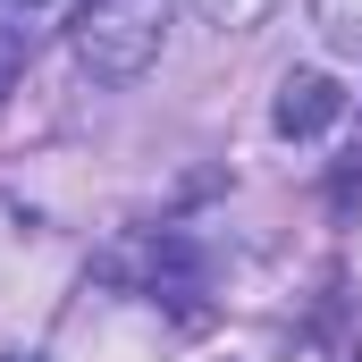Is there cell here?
Instances as JSON below:
<instances>
[{"label":"cell","mask_w":362,"mask_h":362,"mask_svg":"<svg viewBox=\"0 0 362 362\" xmlns=\"http://www.w3.org/2000/svg\"><path fill=\"white\" fill-rule=\"evenodd\" d=\"M76 59L101 85H135L152 59H160V34H169V0H85L76 8Z\"/></svg>","instance_id":"cell-1"},{"label":"cell","mask_w":362,"mask_h":362,"mask_svg":"<svg viewBox=\"0 0 362 362\" xmlns=\"http://www.w3.org/2000/svg\"><path fill=\"white\" fill-rule=\"evenodd\" d=\"M337 110H346V93H337V76H320V68H295L278 85V101H270L278 135H295V144H312L320 127H337Z\"/></svg>","instance_id":"cell-2"},{"label":"cell","mask_w":362,"mask_h":362,"mask_svg":"<svg viewBox=\"0 0 362 362\" xmlns=\"http://www.w3.org/2000/svg\"><path fill=\"white\" fill-rule=\"evenodd\" d=\"M25 51H34V34H25L17 17H0V101L17 93V76H25Z\"/></svg>","instance_id":"cell-3"},{"label":"cell","mask_w":362,"mask_h":362,"mask_svg":"<svg viewBox=\"0 0 362 362\" xmlns=\"http://www.w3.org/2000/svg\"><path fill=\"white\" fill-rule=\"evenodd\" d=\"M312 8H320V25L337 42H362V0H312Z\"/></svg>","instance_id":"cell-4"},{"label":"cell","mask_w":362,"mask_h":362,"mask_svg":"<svg viewBox=\"0 0 362 362\" xmlns=\"http://www.w3.org/2000/svg\"><path fill=\"white\" fill-rule=\"evenodd\" d=\"M17 362H42V354H17Z\"/></svg>","instance_id":"cell-5"}]
</instances>
